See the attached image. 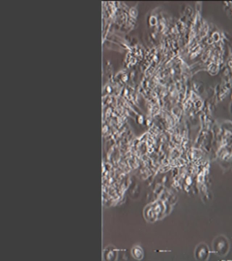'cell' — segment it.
Returning a JSON list of instances; mask_svg holds the SVG:
<instances>
[{
  "mask_svg": "<svg viewBox=\"0 0 232 261\" xmlns=\"http://www.w3.org/2000/svg\"><path fill=\"white\" fill-rule=\"evenodd\" d=\"M132 253L134 258L140 260L142 259L143 256V252L142 250L140 247H134L132 250Z\"/></svg>",
  "mask_w": 232,
  "mask_h": 261,
  "instance_id": "obj_1",
  "label": "cell"
}]
</instances>
